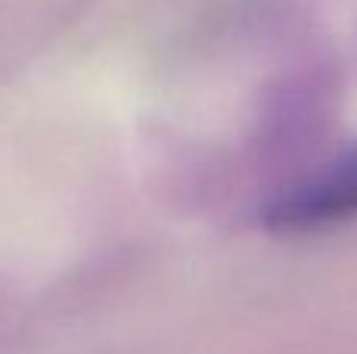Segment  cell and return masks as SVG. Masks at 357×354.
<instances>
[{
  "instance_id": "6da1fadb",
  "label": "cell",
  "mask_w": 357,
  "mask_h": 354,
  "mask_svg": "<svg viewBox=\"0 0 357 354\" xmlns=\"http://www.w3.org/2000/svg\"><path fill=\"white\" fill-rule=\"evenodd\" d=\"M357 213V151L339 167L323 173L317 182L285 194L266 213L279 229H317L329 223H345Z\"/></svg>"
}]
</instances>
